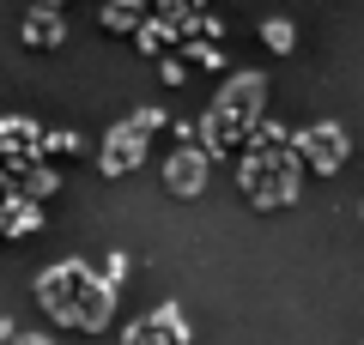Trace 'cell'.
<instances>
[{"label": "cell", "instance_id": "5", "mask_svg": "<svg viewBox=\"0 0 364 345\" xmlns=\"http://www.w3.org/2000/svg\"><path fill=\"white\" fill-rule=\"evenodd\" d=\"M43 6H55V0H43Z\"/></svg>", "mask_w": 364, "mask_h": 345}, {"label": "cell", "instance_id": "2", "mask_svg": "<svg viewBox=\"0 0 364 345\" xmlns=\"http://www.w3.org/2000/svg\"><path fill=\"white\" fill-rule=\"evenodd\" d=\"M304 152H310V164H316V170H328V164L340 158V133H334V128L310 133V140H304Z\"/></svg>", "mask_w": 364, "mask_h": 345}, {"label": "cell", "instance_id": "3", "mask_svg": "<svg viewBox=\"0 0 364 345\" xmlns=\"http://www.w3.org/2000/svg\"><path fill=\"white\" fill-rule=\"evenodd\" d=\"M49 37H61V18H49V6H43V13L31 18V43H49Z\"/></svg>", "mask_w": 364, "mask_h": 345}, {"label": "cell", "instance_id": "1", "mask_svg": "<svg viewBox=\"0 0 364 345\" xmlns=\"http://www.w3.org/2000/svg\"><path fill=\"white\" fill-rule=\"evenodd\" d=\"M37 291H43V303H49L61 321H73V327H104L109 321V291L91 285L85 267H55Z\"/></svg>", "mask_w": 364, "mask_h": 345}, {"label": "cell", "instance_id": "4", "mask_svg": "<svg viewBox=\"0 0 364 345\" xmlns=\"http://www.w3.org/2000/svg\"><path fill=\"white\" fill-rule=\"evenodd\" d=\"M170 170H176V176H170V182H176L182 194L195 188V152H182V158H176V164H170Z\"/></svg>", "mask_w": 364, "mask_h": 345}]
</instances>
